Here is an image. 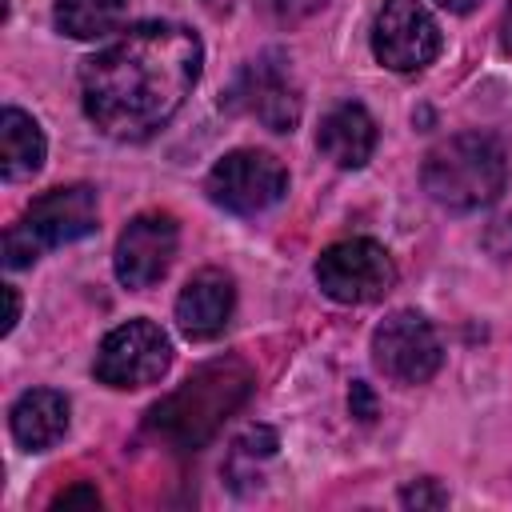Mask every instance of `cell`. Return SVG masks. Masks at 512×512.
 Here are the masks:
<instances>
[{
  "label": "cell",
  "instance_id": "8",
  "mask_svg": "<svg viewBox=\"0 0 512 512\" xmlns=\"http://www.w3.org/2000/svg\"><path fill=\"white\" fill-rule=\"evenodd\" d=\"M440 336L420 312H392L372 332V364L392 384H424L440 368Z\"/></svg>",
  "mask_w": 512,
  "mask_h": 512
},
{
  "label": "cell",
  "instance_id": "1",
  "mask_svg": "<svg viewBox=\"0 0 512 512\" xmlns=\"http://www.w3.org/2000/svg\"><path fill=\"white\" fill-rule=\"evenodd\" d=\"M200 56V40L184 24H132L80 68L88 120L112 140H148L196 88Z\"/></svg>",
  "mask_w": 512,
  "mask_h": 512
},
{
  "label": "cell",
  "instance_id": "22",
  "mask_svg": "<svg viewBox=\"0 0 512 512\" xmlns=\"http://www.w3.org/2000/svg\"><path fill=\"white\" fill-rule=\"evenodd\" d=\"M500 40H504V48L512 52V4L504 8V20H500Z\"/></svg>",
  "mask_w": 512,
  "mask_h": 512
},
{
  "label": "cell",
  "instance_id": "4",
  "mask_svg": "<svg viewBox=\"0 0 512 512\" xmlns=\"http://www.w3.org/2000/svg\"><path fill=\"white\" fill-rule=\"evenodd\" d=\"M204 192L212 204L236 212V216H256L280 204L288 192V172L272 152L260 148H236L220 156L204 180Z\"/></svg>",
  "mask_w": 512,
  "mask_h": 512
},
{
  "label": "cell",
  "instance_id": "11",
  "mask_svg": "<svg viewBox=\"0 0 512 512\" xmlns=\"http://www.w3.org/2000/svg\"><path fill=\"white\" fill-rule=\"evenodd\" d=\"M24 232L36 240V248H60L72 240H84L96 228V192L88 184H64L36 196L24 212Z\"/></svg>",
  "mask_w": 512,
  "mask_h": 512
},
{
  "label": "cell",
  "instance_id": "14",
  "mask_svg": "<svg viewBox=\"0 0 512 512\" xmlns=\"http://www.w3.org/2000/svg\"><path fill=\"white\" fill-rule=\"evenodd\" d=\"M8 424H12V436L20 448L28 452H44L52 448L64 428H68V400L56 392V388H32L24 392L12 412H8Z\"/></svg>",
  "mask_w": 512,
  "mask_h": 512
},
{
  "label": "cell",
  "instance_id": "5",
  "mask_svg": "<svg viewBox=\"0 0 512 512\" xmlns=\"http://www.w3.org/2000/svg\"><path fill=\"white\" fill-rule=\"evenodd\" d=\"M316 284L340 304H372L396 284V264L384 244L368 236L336 240L316 260Z\"/></svg>",
  "mask_w": 512,
  "mask_h": 512
},
{
  "label": "cell",
  "instance_id": "10",
  "mask_svg": "<svg viewBox=\"0 0 512 512\" xmlns=\"http://www.w3.org/2000/svg\"><path fill=\"white\" fill-rule=\"evenodd\" d=\"M180 248V228L176 216L168 212H140L128 220V228L116 240V280L132 292L152 288L156 280H164V272L172 268Z\"/></svg>",
  "mask_w": 512,
  "mask_h": 512
},
{
  "label": "cell",
  "instance_id": "12",
  "mask_svg": "<svg viewBox=\"0 0 512 512\" xmlns=\"http://www.w3.org/2000/svg\"><path fill=\"white\" fill-rule=\"evenodd\" d=\"M236 308V280L224 268H200L176 296V324L188 340H212L228 328Z\"/></svg>",
  "mask_w": 512,
  "mask_h": 512
},
{
  "label": "cell",
  "instance_id": "15",
  "mask_svg": "<svg viewBox=\"0 0 512 512\" xmlns=\"http://www.w3.org/2000/svg\"><path fill=\"white\" fill-rule=\"evenodd\" d=\"M40 164H44L40 124L20 108H4L0 112V172H4V180H24V176L40 172Z\"/></svg>",
  "mask_w": 512,
  "mask_h": 512
},
{
  "label": "cell",
  "instance_id": "21",
  "mask_svg": "<svg viewBox=\"0 0 512 512\" xmlns=\"http://www.w3.org/2000/svg\"><path fill=\"white\" fill-rule=\"evenodd\" d=\"M352 400L360 404V420H372V400H368V392H364V384H356V388H352Z\"/></svg>",
  "mask_w": 512,
  "mask_h": 512
},
{
  "label": "cell",
  "instance_id": "19",
  "mask_svg": "<svg viewBox=\"0 0 512 512\" xmlns=\"http://www.w3.org/2000/svg\"><path fill=\"white\" fill-rule=\"evenodd\" d=\"M56 508H68V504H100V496H96V488H88V484H76V488H68V492H60L56 500H52Z\"/></svg>",
  "mask_w": 512,
  "mask_h": 512
},
{
  "label": "cell",
  "instance_id": "23",
  "mask_svg": "<svg viewBox=\"0 0 512 512\" xmlns=\"http://www.w3.org/2000/svg\"><path fill=\"white\" fill-rule=\"evenodd\" d=\"M440 8H448V12H472L480 0H436Z\"/></svg>",
  "mask_w": 512,
  "mask_h": 512
},
{
  "label": "cell",
  "instance_id": "13",
  "mask_svg": "<svg viewBox=\"0 0 512 512\" xmlns=\"http://www.w3.org/2000/svg\"><path fill=\"white\" fill-rule=\"evenodd\" d=\"M316 148L336 164V168H360L376 152V120L368 116L364 104L348 100L336 104L320 128H316Z\"/></svg>",
  "mask_w": 512,
  "mask_h": 512
},
{
  "label": "cell",
  "instance_id": "17",
  "mask_svg": "<svg viewBox=\"0 0 512 512\" xmlns=\"http://www.w3.org/2000/svg\"><path fill=\"white\" fill-rule=\"evenodd\" d=\"M260 4L276 24H296V20L312 16V12H320L328 0H260Z\"/></svg>",
  "mask_w": 512,
  "mask_h": 512
},
{
  "label": "cell",
  "instance_id": "3",
  "mask_svg": "<svg viewBox=\"0 0 512 512\" xmlns=\"http://www.w3.org/2000/svg\"><path fill=\"white\" fill-rule=\"evenodd\" d=\"M424 192L452 212L492 204L508 180V156L488 132H456L424 156Z\"/></svg>",
  "mask_w": 512,
  "mask_h": 512
},
{
  "label": "cell",
  "instance_id": "16",
  "mask_svg": "<svg viewBox=\"0 0 512 512\" xmlns=\"http://www.w3.org/2000/svg\"><path fill=\"white\" fill-rule=\"evenodd\" d=\"M124 20V0H56V28L72 40H100Z\"/></svg>",
  "mask_w": 512,
  "mask_h": 512
},
{
  "label": "cell",
  "instance_id": "6",
  "mask_svg": "<svg viewBox=\"0 0 512 512\" xmlns=\"http://www.w3.org/2000/svg\"><path fill=\"white\" fill-rule=\"evenodd\" d=\"M172 364V344L160 324L152 320H128L112 328L96 348V380L108 388H144L156 384Z\"/></svg>",
  "mask_w": 512,
  "mask_h": 512
},
{
  "label": "cell",
  "instance_id": "20",
  "mask_svg": "<svg viewBox=\"0 0 512 512\" xmlns=\"http://www.w3.org/2000/svg\"><path fill=\"white\" fill-rule=\"evenodd\" d=\"M4 300H8V316H4V332H12V328H16V316H20V296H16V288H12V284H4Z\"/></svg>",
  "mask_w": 512,
  "mask_h": 512
},
{
  "label": "cell",
  "instance_id": "9",
  "mask_svg": "<svg viewBox=\"0 0 512 512\" xmlns=\"http://www.w3.org/2000/svg\"><path fill=\"white\" fill-rule=\"evenodd\" d=\"M228 104L248 112L252 120H260L268 132H292L300 120V88L292 80L288 60H280L272 52L260 60H248L240 68V76L232 80Z\"/></svg>",
  "mask_w": 512,
  "mask_h": 512
},
{
  "label": "cell",
  "instance_id": "2",
  "mask_svg": "<svg viewBox=\"0 0 512 512\" xmlns=\"http://www.w3.org/2000/svg\"><path fill=\"white\" fill-rule=\"evenodd\" d=\"M252 392V372L240 360L200 364L176 392H168L152 412L148 428L172 448H200Z\"/></svg>",
  "mask_w": 512,
  "mask_h": 512
},
{
  "label": "cell",
  "instance_id": "24",
  "mask_svg": "<svg viewBox=\"0 0 512 512\" xmlns=\"http://www.w3.org/2000/svg\"><path fill=\"white\" fill-rule=\"evenodd\" d=\"M204 8H208V12H228L232 0H204Z\"/></svg>",
  "mask_w": 512,
  "mask_h": 512
},
{
  "label": "cell",
  "instance_id": "7",
  "mask_svg": "<svg viewBox=\"0 0 512 512\" xmlns=\"http://www.w3.org/2000/svg\"><path fill=\"white\" fill-rule=\"evenodd\" d=\"M372 52L392 72H420L440 52V28L420 0H384L372 20Z\"/></svg>",
  "mask_w": 512,
  "mask_h": 512
},
{
  "label": "cell",
  "instance_id": "18",
  "mask_svg": "<svg viewBox=\"0 0 512 512\" xmlns=\"http://www.w3.org/2000/svg\"><path fill=\"white\" fill-rule=\"evenodd\" d=\"M400 500H404L408 508H412V504H416V508H424V504H432V508H440V504H444L448 496H444V492L436 488V480H416L412 488H404V496H400Z\"/></svg>",
  "mask_w": 512,
  "mask_h": 512
}]
</instances>
